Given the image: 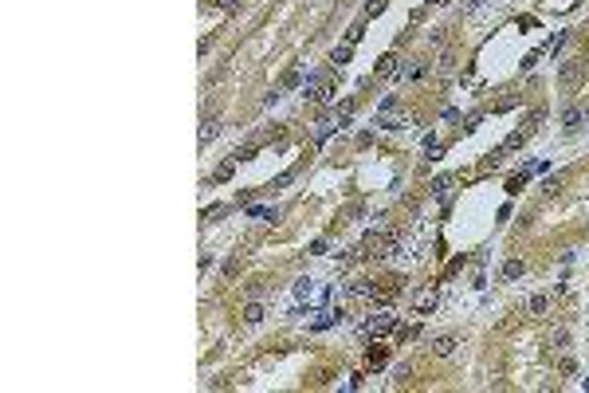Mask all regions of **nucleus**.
I'll list each match as a JSON object with an SVG mask.
<instances>
[{"instance_id": "obj_1", "label": "nucleus", "mask_w": 589, "mask_h": 393, "mask_svg": "<svg viewBox=\"0 0 589 393\" xmlns=\"http://www.w3.org/2000/svg\"><path fill=\"white\" fill-rule=\"evenodd\" d=\"M581 75H585V59H566V63L558 67V87L574 91L577 83H581Z\"/></svg>"}, {"instance_id": "obj_2", "label": "nucleus", "mask_w": 589, "mask_h": 393, "mask_svg": "<svg viewBox=\"0 0 589 393\" xmlns=\"http://www.w3.org/2000/svg\"><path fill=\"white\" fill-rule=\"evenodd\" d=\"M373 126H381V130H405V114H393V110H381Z\"/></svg>"}, {"instance_id": "obj_3", "label": "nucleus", "mask_w": 589, "mask_h": 393, "mask_svg": "<svg viewBox=\"0 0 589 393\" xmlns=\"http://www.w3.org/2000/svg\"><path fill=\"white\" fill-rule=\"evenodd\" d=\"M456 350V334H440V338H432V354H440V358H448Z\"/></svg>"}, {"instance_id": "obj_4", "label": "nucleus", "mask_w": 589, "mask_h": 393, "mask_svg": "<svg viewBox=\"0 0 589 393\" xmlns=\"http://www.w3.org/2000/svg\"><path fill=\"white\" fill-rule=\"evenodd\" d=\"M522 275H527V264L522 259H507L503 264V279H522Z\"/></svg>"}, {"instance_id": "obj_5", "label": "nucleus", "mask_w": 589, "mask_h": 393, "mask_svg": "<svg viewBox=\"0 0 589 393\" xmlns=\"http://www.w3.org/2000/svg\"><path fill=\"white\" fill-rule=\"evenodd\" d=\"M542 122H546V110H542V106H534V110H530V114H527V122H522V130H527V134H530V130H538Z\"/></svg>"}, {"instance_id": "obj_6", "label": "nucleus", "mask_w": 589, "mask_h": 393, "mask_svg": "<svg viewBox=\"0 0 589 393\" xmlns=\"http://www.w3.org/2000/svg\"><path fill=\"white\" fill-rule=\"evenodd\" d=\"M581 118H585V114H581L577 106H570V110L562 114V126H566V130H577V126H581Z\"/></svg>"}, {"instance_id": "obj_7", "label": "nucleus", "mask_w": 589, "mask_h": 393, "mask_svg": "<svg viewBox=\"0 0 589 393\" xmlns=\"http://www.w3.org/2000/svg\"><path fill=\"white\" fill-rule=\"evenodd\" d=\"M377 75H397V55H381V59H377Z\"/></svg>"}, {"instance_id": "obj_8", "label": "nucleus", "mask_w": 589, "mask_h": 393, "mask_svg": "<svg viewBox=\"0 0 589 393\" xmlns=\"http://www.w3.org/2000/svg\"><path fill=\"white\" fill-rule=\"evenodd\" d=\"M522 142H527V130H515V134L503 142V153H515V150H522Z\"/></svg>"}, {"instance_id": "obj_9", "label": "nucleus", "mask_w": 589, "mask_h": 393, "mask_svg": "<svg viewBox=\"0 0 589 393\" xmlns=\"http://www.w3.org/2000/svg\"><path fill=\"white\" fill-rule=\"evenodd\" d=\"M216 134H220V122H216V118H205V122H201V142H212Z\"/></svg>"}, {"instance_id": "obj_10", "label": "nucleus", "mask_w": 589, "mask_h": 393, "mask_svg": "<svg viewBox=\"0 0 589 393\" xmlns=\"http://www.w3.org/2000/svg\"><path fill=\"white\" fill-rule=\"evenodd\" d=\"M366 331H369V334H385V331H393V315H381V318H373V322H369Z\"/></svg>"}, {"instance_id": "obj_11", "label": "nucleus", "mask_w": 589, "mask_h": 393, "mask_svg": "<svg viewBox=\"0 0 589 393\" xmlns=\"http://www.w3.org/2000/svg\"><path fill=\"white\" fill-rule=\"evenodd\" d=\"M448 189H452V177H448V173H440V177L432 181V196H440V201H444V196H448Z\"/></svg>"}, {"instance_id": "obj_12", "label": "nucleus", "mask_w": 589, "mask_h": 393, "mask_svg": "<svg viewBox=\"0 0 589 393\" xmlns=\"http://www.w3.org/2000/svg\"><path fill=\"white\" fill-rule=\"evenodd\" d=\"M244 322H251V326L264 322V307H259V303H248V307H244Z\"/></svg>"}, {"instance_id": "obj_13", "label": "nucleus", "mask_w": 589, "mask_h": 393, "mask_svg": "<svg viewBox=\"0 0 589 393\" xmlns=\"http://www.w3.org/2000/svg\"><path fill=\"white\" fill-rule=\"evenodd\" d=\"M432 307H436V291H424V295L416 299V315H428Z\"/></svg>"}, {"instance_id": "obj_14", "label": "nucleus", "mask_w": 589, "mask_h": 393, "mask_svg": "<svg viewBox=\"0 0 589 393\" xmlns=\"http://www.w3.org/2000/svg\"><path fill=\"white\" fill-rule=\"evenodd\" d=\"M527 307H530V315H546L550 299H546V295H530V303H527Z\"/></svg>"}, {"instance_id": "obj_15", "label": "nucleus", "mask_w": 589, "mask_h": 393, "mask_svg": "<svg viewBox=\"0 0 589 393\" xmlns=\"http://www.w3.org/2000/svg\"><path fill=\"white\" fill-rule=\"evenodd\" d=\"M350 55H353V47H350V44H342V47H334L330 63H338V67H342V63H350Z\"/></svg>"}, {"instance_id": "obj_16", "label": "nucleus", "mask_w": 589, "mask_h": 393, "mask_svg": "<svg viewBox=\"0 0 589 393\" xmlns=\"http://www.w3.org/2000/svg\"><path fill=\"white\" fill-rule=\"evenodd\" d=\"M330 130H334V122H330V118H318V130H314V142H326V138H330Z\"/></svg>"}, {"instance_id": "obj_17", "label": "nucleus", "mask_w": 589, "mask_h": 393, "mask_svg": "<svg viewBox=\"0 0 589 393\" xmlns=\"http://www.w3.org/2000/svg\"><path fill=\"white\" fill-rule=\"evenodd\" d=\"M251 157H255V146H240V150L232 153V161H236V166H240V161H251Z\"/></svg>"}, {"instance_id": "obj_18", "label": "nucleus", "mask_w": 589, "mask_h": 393, "mask_svg": "<svg viewBox=\"0 0 589 393\" xmlns=\"http://www.w3.org/2000/svg\"><path fill=\"white\" fill-rule=\"evenodd\" d=\"M294 177H299V166H294V169H287V173H279V177H275V185H271V189H283V185H291Z\"/></svg>"}, {"instance_id": "obj_19", "label": "nucleus", "mask_w": 589, "mask_h": 393, "mask_svg": "<svg viewBox=\"0 0 589 393\" xmlns=\"http://www.w3.org/2000/svg\"><path fill=\"white\" fill-rule=\"evenodd\" d=\"M220 275H224V279H236V275H240V256H232V259H228Z\"/></svg>"}, {"instance_id": "obj_20", "label": "nucleus", "mask_w": 589, "mask_h": 393, "mask_svg": "<svg viewBox=\"0 0 589 393\" xmlns=\"http://www.w3.org/2000/svg\"><path fill=\"white\" fill-rule=\"evenodd\" d=\"M232 169H236V161H224V166L216 169V177H212V181H228V177H232Z\"/></svg>"}, {"instance_id": "obj_21", "label": "nucleus", "mask_w": 589, "mask_h": 393, "mask_svg": "<svg viewBox=\"0 0 589 393\" xmlns=\"http://www.w3.org/2000/svg\"><path fill=\"white\" fill-rule=\"evenodd\" d=\"M381 366H385V350H373L369 354V370H381Z\"/></svg>"}, {"instance_id": "obj_22", "label": "nucleus", "mask_w": 589, "mask_h": 393, "mask_svg": "<svg viewBox=\"0 0 589 393\" xmlns=\"http://www.w3.org/2000/svg\"><path fill=\"white\" fill-rule=\"evenodd\" d=\"M362 31H366V28H362V24H353V28H350V31H346V44H350V47H353V44H357V40H362Z\"/></svg>"}, {"instance_id": "obj_23", "label": "nucleus", "mask_w": 589, "mask_h": 393, "mask_svg": "<svg viewBox=\"0 0 589 393\" xmlns=\"http://www.w3.org/2000/svg\"><path fill=\"white\" fill-rule=\"evenodd\" d=\"M303 83V71H287V79H283V87H299Z\"/></svg>"}, {"instance_id": "obj_24", "label": "nucleus", "mask_w": 589, "mask_h": 393, "mask_svg": "<svg viewBox=\"0 0 589 393\" xmlns=\"http://www.w3.org/2000/svg\"><path fill=\"white\" fill-rule=\"evenodd\" d=\"M499 161H503V150H495V153L483 161V169H499Z\"/></svg>"}, {"instance_id": "obj_25", "label": "nucleus", "mask_w": 589, "mask_h": 393, "mask_svg": "<svg viewBox=\"0 0 589 393\" xmlns=\"http://www.w3.org/2000/svg\"><path fill=\"white\" fill-rule=\"evenodd\" d=\"M566 40H570V36H566V31H558V40H554V44H550V51H554V55H558L562 47H566Z\"/></svg>"}, {"instance_id": "obj_26", "label": "nucleus", "mask_w": 589, "mask_h": 393, "mask_svg": "<svg viewBox=\"0 0 589 393\" xmlns=\"http://www.w3.org/2000/svg\"><path fill=\"white\" fill-rule=\"evenodd\" d=\"M570 342V331H554V346H566Z\"/></svg>"}, {"instance_id": "obj_27", "label": "nucleus", "mask_w": 589, "mask_h": 393, "mask_svg": "<svg viewBox=\"0 0 589 393\" xmlns=\"http://www.w3.org/2000/svg\"><path fill=\"white\" fill-rule=\"evenodd\" d=\"M216 4H220V8H228V12H232V8H240V0H216Z\"/></svg>"}]
</instances>
